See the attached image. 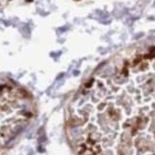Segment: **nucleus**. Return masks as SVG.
I'll return each mask as SVG.
<instances>
[{
	"label": "nucleus",
	"instance_id": "nucleus-1",
	"mask_svg": "<svg viewBox=\"0 0 155 155\" xmlns=\"http://www.w3.org/2000/svg\"><path fill=\"white\" fill-rule=\"evenodd\" d=\"M27 1H29V2H31V1H32V0H27Z\"/></svg>",
	"mask_w": 155,
	"mask_h": 155
}]
</instances>
